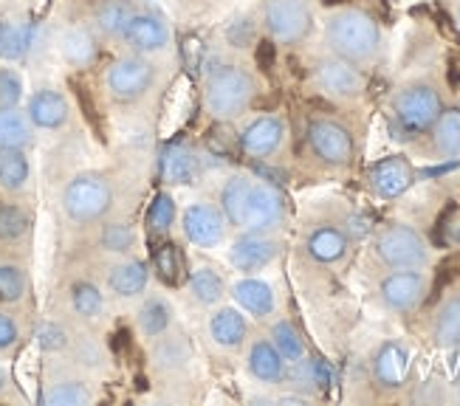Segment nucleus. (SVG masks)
Returning <instances> with one entry per match:
<instances>
[{"label":"nucleus","instance_id":"obj_51","mask_svg":"<svg viewBox=\"0 0 460 406\" xmlns=\"http://www.w3.org/2000/svg\"><path fill=\"white\" fill-rule=\"evenodd\" d=\"M457 23H460V6H457Z\"/></svg>","mask_w":460,"mask_h":406},{"label":"nucleus","instance_id":"obj_5","mask_svg":"<svg viewBox=\"0 0 460 406\" xmlns=\"http://www.w3.org/2000/svg\"><path fill=\"white\" fill-rule=\"evenodd\" d=\"M444 113V102L429 83H412L402 88L393 99V116L404 133L432 130L438 116Z\"/></svg>","mask_w":460,"mask_h":406},{"label":"nucleus","instance_id":"obj_12","mask_svg":"<svg viewBox=\"0 0 460 406\" xmlns=\"http://www.w3.org/2000/svg\"><path fill=\"white\" fill-rule=\"evenodd\" d=\"M181 226H184L187 240L201 249H215L217 243L226 237V220L215 207H209V203H192L184 212Z\"/></svg>","mask_w":460,"mask_h":406},{"label":"nucleus","instance_id":"obj_6","mask_svg":"<svg viewBox=\"0 0 460 406\" xmlns=\"http://www.w3.org/2000/svg\"><path fill=\"white\" fill-rule=\"evenodd\" d=\"M155 85V66L142 54H130L116 59L105 74V88L119 105H133L145 99Z\"/></svg>","mask_w":460,"mask_h":406},{"label":"nucleus","instance_id":"obj_46","mask_svg":"<svg viewBox=\"0 0 460 406\" xmlns=\"http://www.w3.org/2000/svg\"><path fill=\"white\" fill-rule=\"evenodd\" d=\"M17 339H20V328H17L14 316H9L6 311H0V350H9Z\"/></svg>","mask_w":460,"mask_h":406},{"label":"nucleus","instance_id":"obj_35","mask_svg":"<svg viewBox=\"0 0 460 406\" xmlns=\"http://www.w3.org/2000/svg\"><path fill=\"white\" fill-rule=\"evenodd\" d=\"M71 304L83 319H96L105 308V296L93 286V282H76V286L71 288Z\"/></svg>","mask_w":460,"mask_h":406},{"label":"nucleus","instance_id":"obj_37","mask_svg":"<svg viewBox=\"0 0 460 406\" xmlns=\"http://www.w3.org/2000/svg\"><path fill=\"white\" fill-rule=\"evenodd\" d=\"M175 220V200L167 192H158L147 209V229L153 234H167Z\"/></svg>","mask_w":460,"mask_h":406},{"label":"nucleus","instance_id":"obj_29","mask_svg":"<svg viewBox=\"0 0 460 406\" xmlns=\"http://www.w3.org/2000/svg\"><path fill=\"white\" fill-rule=\"evenodd\" d=\"M29 175H31V167L23 150H17V147L0 150V187L17 192L26 187Z\"/></svg>","mask_w":460,"mask_h":406},{"label":"nucleus","instance_id":"obj_13","mask_svg":"<svg viewBox=\"0 0 460 406\" xmlns=\"http://www.w3.org/2000/svg\"><path fill=\"white\" fill-rule=\"evenodd\" d=\"M427 294V279L424 274H418L415 269L410 271H395L390 274L385 282H382V299L390 311H398V313H407L412 308L421 304Z\"/></svg>","mask_w":460,"mask_h":406},{"label":"nucleus","instance_id":"obj_11","mask_svg":"<svg viewBox=\"0 0 460 406\" xmlns=\"http://www.w3.org/2000/svg\"><path fill=\"white\" fill-rule=\"evenodd\" d=\"M308 145L331 167H345L353 158V138L350 133L331 119H314L308 125Z\"/></svg>","mask_w":460,"mask_h":406},{"label":"nucleus","instance_id":"obj_38","mask_svg":"<svg viewBox=\"0 0 460 406\" xmlns=\"http://www.w3.org/2000/svg\"><path fill=\"white\" fill-rule=\"evenodd\" d=\"M29 288L26 271L14 262H0V302H20Z\"/></svg>","mask_w":460,"mask_h":406},{"label":"nucleus","instance_id":"obj_21","mask_svg":"<svg viewBox=\"0 0 460 406\" xmlns=\"http://www.w3.org/2000/svg\"><path fill=\"white\" fill-rule=\"evenodd\" d=\"M136 12V0H99L93 9V31L108 40H119Z\"/></svg>","mask_w":460,"mask_h":406},{"label":"nucleus","instance_id":"obj_14","mask_svg":"<svg viewBox=\"0 0 460 406\" xmlns=\"http://www.w3.org/2000/svg\"><path fill=\"white\" fill-rule=\"evenodd\" d=\"M279 246H277V240L266 237L263 232H249L243 237H237L232 243V249H229V260H232V266L237 271H260V269H266L269 262L277 257Z\"/></svg>","mask_w":460,"mask_h":406},{"label":"nucleus","instance_id":"obj_19","mask_svg":"<svg viewBox=\"0 0 460 406\" xmlns=\"http://www.w3.org/2000/svg\"><path fill=\"white\" fill-rule=\"evenodd\" d=\"M26 113L31 119V125L40 128V130H59L71 116L66 96L59 91H54V88L34 91L31 99H29V110Z\"/></svg>","mask_w":460,"mask_h":406},{"label":"nucleus","instance_id":"obj_17","mask_svg":"<svg viewBox=\"0 0 460 406\" xmlns=\"http://www.w3.org/2000/svg\"><path fill=\"white\" fill-rule=\"evenodd\" d=\"M40 43V26L31 20H0V59L17 63L26 59Z\"/></svg>","mask_w":460,"mask_h":406},{"label":"nucleus","instance_id":"obj_45","mask_svg":"<svg viewBox=\"0 0 460 406\" xmlns=\"http://www.w3.org/2000/svg\"><path fill=\"white\" fill-rule=\"evenodd\" d=\"M74 91H76V99H79V108H83V113H85V119L91 121V128L99 133V138L105 141V133H102V125H99V113H96V108H93V102H91V96H88V88H83V85H74Z\"/></svg>","mask_w":460,"mask_h":406},{"label":"nucleus","instance_id":"obj_32","mask_svg":"<svg viewBox=\"0 0 460 406\" xmlns=\"http://www.w3.org/2000/svg\"><path fill=\"white\" fill-rule=\"evenodd\" d=\"M91 401L93 395L88 390V384L83 381H59L43 395L46 406H88Z\"/></svg>","mask_w":460,"mask_h":406},{"label":"nucleus","instance_id":"obj_3","mask_svg":"<svg viewBox=\"0 0 460 406\" xmlns=\"http://www.w3.org/2000/svg\"><path fill=\"white\" fill-rule=\"evenodd\" d=\"M254 76L240 66H217L204 85V105L217 121L237 119L254 102Z\"/></svg>","mask_w":460,"mask_h":406},{"label":"nucleus","instance_id":"obj_22","mask_svg":"<svg viewBox=\"0 0 460 406\" xmlns=\"http://www.w3.org/2000/svg\"><path fill=\"white\" fill-rule=\"evenodd\" d=\"M59 54H63V59L71 68H91L96 54H99L93 31L83 29V26L66 29L63 34H59Z\"/></svg>","mask_w":460,"mask_h":406},{"label":"nucleus","instance_id":"obj_7","mask_svg":"<svg viewBox=\"0 0 460 406\" xmlns=\"http://www.w3.org/2000/svg\"><path fill=\"white\" fill-rule=\"evenodd\" d=\"M376 254L385 266L395 271H410V269H424L429 260V249L424 237L418 234L412 226L404 223H395L387 226L382 234L376 237Z\"/></svg>","mask_w":460,"mask_h":406},{"label":"nucleus","instance_id":"obj_1","mask_svg":"<svg viewBox=\"0 0 460 406\" xmlns=\"http://www.w3.org/2000/svg\"><path fill=\"white\" fill-rule=\"evenodd\" d=\"M221 209L232 226L246 232H269L279 226L286 217V203L274 187L257 184L246 175H234L226 181L221 192Z\"/></svg>","mask_w":460,"mask_h":406},{"label":"nucleus","instance_id":"obj_33","mask_svg":"<svg viewBox=\"0 0 460 406\" xmlns=\"http://www.w3.org/2000/svg\"><path fill=\"white\" fill-rule=\"evenodd\" d=\"M190 291H192V296L201 304H215L217 299L224 296L226 282H224V277L217 274L215 269H198L190 277Z\"/></svg>","mask_w":460,"mask_h":406},{"label":"nucleus","instance_id":"obj_24","mask_svg":"<svg viewBox=\"0 0 460 406\" xmlns=\"http://www.w3.org/2000/svg\"><path fill=\"white\" fill-rule=\"evenodd\" d=\"M305 249L316 262L331 266V262H339L348 254V234L339 232L336 226H319L308 234Z\"/></svg>","mask_w":460,"mask_h":406},{"label":"nucleus","instance_id":"obj_36","mask_svg":"<svg viewBox=\"0 0 460 406\" xmlns=\"http://www.w3.org/2000/svg\"><path fill=\"white\" fill-rule=\"evenodd\" d=\"M271 344L279 350L286 361H303L305 356V344L299 339V333L294 331L291 322H277L271 328Z\"/></svg>","mask_w":460,"mask_h":406},{"label":"nucleus","instance_id":"obj_25","mask_svg":"<svg viewBox=\"0 0 460 406\" xmlns=\"http://www.w3.org/2000/svg\"><path fill=\"white\" fill-rule=\"evenodd\" d=\"M232 296L234 302L240 304L243 311H249L252 316H269L274 311V291L269 282L263 279H240L237 286L232 288Z\"/></svg>","mask_w":460,"mask_h":406},{"label":"nucleus","instance_id":"obj_23","mask_svg":"<svg viewBox=\"0 0 460 406\" xmlns=\"http://www.w3.org/2000/svg\"><path fill=\"white\" fill-rule=\"evenodd\" d=\"M249 373L263 384H277L286 375V358L271 341H254L249 350Z\"/></svg>","mask_w":460,"mask_h":406},{"label":"nucleus","instance_id":"obj_27","mask_svg":"<svg viewBox=\"0 0 460 406\" xmlns=\"http://www.w3.org/2000/svg\"><path fill=\"white\" fill-rule=\"evenodd\" d=\"M108 286L116 296H138L147 286V266L138 260H125L119 262V266L111 269V277H108Z\"/></svg>","mask_w":460,"mask_h":406},{"label":"nucleus","instance_id":"obj_31","mask_svg":"<svg viewBox=\"0 0 460 406\" xmlns=\"http://www.w3.org/2000/svg\"><path fill=\"white\" fill-rule=\"evenodd\" d=\"M435 341L441 348H460V296L449 299L435 319Z\"/></svg>","mask_w":460,"mask_h":406},{"label":"nucleus","instance_id":"obj_39","mask_svg":"<svg viewBox=\"0 0 460 406\" xmlns=\"http://www.w3.org/2000/svg\"><path fill=\"white\" fill-rule=\"evenodd\" d=\"M153 262H155V271L164 282L175 286L178 277H181V252H178L175 243H162L155 252H153Z\"/></svg>","mask_w":460,"mask_h":406},{"label":"nucleus","instance_id":"obj_26","mask_svg":"<svg viewBox=\"0 0 460 406\" xmlns=\"http://www.w3.org/2000/svg\"><path fill=\"white\" fill-rule=\"evenodd\" d=\"M34 138V125L29 113L17 110V108H0V150L17 147L26 150Z\"/></svg>","mask_w":460,"mask_h":406},{"label":"nucleus","instance_id":"obj_49","mask_svg":"<svg viewBox=\"0 0 460 406\" xmlns=\"http://www.w3.org/2000/svg\"><path fill=\"white\" fill-rule=\"evenodd\" d=\"M457 164H460V161H452V164H444V167H435V170H427L424 175H444V172H449V170H457Z\"/></svg>","mask_w":460,"mask_h":406},{"label":"nucleus","instance_id":"obj_34","mask_svg":"<svg viewBox=\"0 0 460 406\" xmlns=\"http://www.w3.org/2000/svg\"><path fill=\"white\" fill-rule=\"evenodd\" d=\"M170 319H172V313L167 308V302L158 299V296L147 299L142 308H138V328H142V333L150 339L162 336L170 328Z\"/></svg>","mask_w":460,"mask_h":406},{"label":"nucleus","instance_id":"obj_47","mask_svg":"<svg viewBox=\"0 0 460 406\" xmlns=\"http://www.w3.org/2000/svg\"><path fill=\"white\" fill-rule=\"evenodd\" d=\"M257 66L263 71H271V66H274V43H271V40L257 43Z\"/></svg>","mask_w":460,"mask_h":406},{"label":"nucleus","instance_id":"obj_40","mask_svg":"<svg viewBox=\"0 0 460 406\" xmlns=\"http://www.w3.org/2000/svg\"><path fill=\"white\" fill-rule=\"evenodd\" d=\"M99 243H102V249H105V252L125 254V252L133 249L136 232L128 226V223H105V226H102V234H99Z\"/></svg>","mask_w":460,"mask_h":406},{"label":"nucleus","instance_id":"obj_9","mask_svg":"<svg viewBox=\"0 0 460 406\" xmlns=\"http://www.w3.org/2000/svg\"><path fill=\"white\" fill-rule=\"evenodd\" d=\"M314 85L331 99H356L365 91V76L356 63L333 54L314 66Z\"/></svg>","mask_w":460,"mask_h":406},{"label":"nucleus","instance_id":"obj_10","mask_svg":"<svg viewBox=\"0 0 460 406\" xmlns=\"http://www.w3.org/2000/svg\"><path fill=\"white\" fill-rule=\"evenodd\" d=\"M122 43L133 51V54H158V51H164L170 46V26H167V20L162 14H155V12H147V9H138L133 17H130V23L128 29L122 31Z\"/></svg>","mask_w":460,"mask_h":406},{"label":"nucleus","instance_id":"obj_18","mask_svg":"<svg viewBox=\"0 0 460 406\" xmlns=\"http://www.w3.org/2000/svg\"><path fill=\"white\" fill-rule=\"evenodd\" d=\"M370 187L378 198H398L412 187V167L407 164V158L390 155L382 158L370 170Z\"/></svg>","mask_w":460,"mask_h":406},{"label":"nucleus","instance_id":"obj_28","mask_svg":"<svg viewBox=\"0 0 460 406\" xmlns=\"http://www.w3.org/2000/svg\"><path fill=\"white\" fill-rule=\"evenodd\" d=\"M209 333L221 348H240L246 339V319L240 316L234 308H224L212 313L209 319Z\"/></svg>","mask_w":460,"mask_h":406},{"label":"nucleus","instance_id":"obj_48","mask_svg":"<svg viewBox=\"0 0 460 406\" xmlns=\"http://www.w3.org/2000/svg\"><path fill=\"white\" fill-rule=\"evenodd\" d=\"M348 232H350L353 237H365V234L370 232V220H367V217H350V220H348Z\"/></svg>","mask_w":460,"mask_h":406},{"label":"nucleus","instance_id":"obj_4","mask_svg":"<svg viewBox=\"0 0 460 406\" xmlns=\"http://www.w3.org/2000/svg\"><path fill=\"white\" fill-rule=\"evenodd\" d=\"M113 203L111 181L99 172H79L68 181L63 192V209L68 220L79 226H91V223L102 220Z\"/></svg>","mask_w":460,"mask_h":406},{"label":"nucleus","instance_id":"obj_8","mask_svg":"<svg viewBox=\"0 0 460 406\" xmlns=\"http://www.w3.org/2000/svg\"><path fill=\"white\" fill-rule=\"evenodd\" d=\"M263 23L271 40L277 43H303L311 34V9L305 0H266L263 6Z\"/></svg>","mask_w":460,"mask_h":406},{"label":"nucleus","instance_id":"obj_16","mask_svg":"<svg viewBox=\"0 0 460 406\" xmlns=\"http://www.w3.org/2000/svg\"><path fill=\"white\" fill-rule=\"evenodd\" d=\"M286 138V125L277 116H260L240 133V150L254 158H266L279 150Z\"/></svg>","mask_w":460,"mask_h":406},{"label":"nucleus","instance_id":"obj_42","mask_svg":"<svg viewBox=\"0 0 460 406\" xmlns=\"http://www.w3.org/2000/svg\"><path fill=\"white\" fill-rule=\"evenodd\" d=\"M23 99V76L14 68H0V108H17Z\"/></svg>","mask_w":460,"mask_h":406},{"label":"nucleus","instance_id":"obj_2","mask_svg":"<svg viewBox=\"0 0 460 406\" xmlns=\"http://www.w3.org/2000/svg\"><path fill=\"white\" fill-rule=\"evenodd\" d=\"M325 43L336 57L350 59L356 66L370 63L382 49V29L362 9H339L325 23Z\"/></svg>","mask_w":460,"mask_h":406},{"label":"nucleus","instance_id":"obj_20","mask_svg":"<svg viewBox=\"0 0 460 406\" xmlns=\"http://www.w3.org/2000/svg\"><path fill=\"white\" fill-rule=\"evenodd\" d=\"M162 175L170 184L178 187H190L201 175V158H198L187 145L181 141H172V145L164 147L162 153Z\"/></svg>","mask_w":460,"mask_h":406},{"label":"nucleus","instance_id":"obj_15","mask_svg":"<svg viewBox=\"0 0 460 406\" xmlns=\"http://www.w3.org/2000/svg\"><path fill=\"white\" fill-rule=\"evenodd\" d=\"M410 373V350L402 341H385L373 356V378L378 387L398 390Z\"/></svg>","mask_w":460,"mask_h":406},{"label":"nucleus","instance_id":"obj_44","mask_svg":"<svg viewBox=\"0 0 460 406\" xmlns=\"http://www.w3.org/2000/svg\"><path fill=\"white\" fill-rule=\"evenodd\" d=\"M37 344L43 350H51V353H57V350H63V348H68V333L59 328V324H43V328L37 331Z\"/></svg>","mask_w":460,"mask_h":406},{"label":"nucleus","instance_id":"obj_30","mask_svg":"<svg viewBox=\"0 0 460 406\" xmlns=\"http://www.w3.org/2000/svg\"><path fill=\"white\" fill-rule=\"evenodd\" d=\"M435 150L447 158H460V110H444L432 125Z\"/></svg>","mask_w":460,"mask_h":406},{"label":"nucleus","instance_id":"obj_41","mask_svg":"<svg viewBox=\"0 0 460 406\" xmlns=\"http://www.w3.org/2000/svg\"><path fill=\"white\" fill-rule=\"evenodd\" d=\"M29 215L20 207H0V240H20L29 232Z\"/></svg>","mask_w":460,"mask_h":406},{"label":"nucleus","instance_id":"obj_43","mask_svg":"<svg viewBox=\"0 0 460 406\" xmlns=\"http://www.w3.org/2000/svg\"><path fill=\"white\" fill-rule=\"evenodd\" d=\"M299 378L314 384V387L328 390L331 381H333V373H331V367L323 358H311V361H303V367H299Z\"/></svg>","mask_w":460,"mask_h":406},{"label":"nucleus","instance_id":"obj_50","mask_svg":"<svg viewBox=\"0 0 460 406\" xmlns=\"http://www.w3.org/2000/svg\"><path fill=\"white\" fill-rule=\"evenodd\" d=\"M6 384H9V375H6V370H4V367H0V393L6 390Z\"/></svg>","mask_w":460,"mask_h":406}]
</instances>
